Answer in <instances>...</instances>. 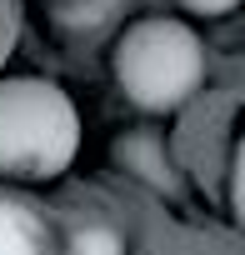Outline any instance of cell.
Returning <instances> with one entry per match:
<instances>
[{
    "instance_id": "obj_8",
    "label": "cell",
    "mask_w": 245,
    "mask_h": 255,
    "mask_svg": "<svg viewBox=\"0 0 245 255\" xmlns=\"http://www.w3.org/2000/svg\"><path fill=\"white\" fill-rule=\"evenodd\" d=\"M175 5L190 10V15H200V20H220V15L240 10V0H175Z\"/></svg>"
},
{
    "instance_id": "obj_1",
    "label": "cell",
    "mask_w": 245,
    "mask_h": 255,
    "mask_svg": "<svg viewBox=\"0 0 245 255\" xmlns=\"http://www.w3.org/2000/svg\"><path fill=\"white\" fill-rule=\"evenodd\" d=\"M80 150L75 100L40 75L0 80V175L10 180H55Z\"/></svg>"
},
{
    "instance_id": "obj_2",
    "label": "cell",
    "mask_w": 245,
    "mask_h": 255,
    "mask_svg": "<svg viewBox=\"0 0 245 255\" xmlns=\"http://www.w3.org/2000/svg\"><path fill=\"white\" fill-rule=\"evenodd\" d=\"M110 70L135 110L165 115L205 85V40L175 15H140L120 30Z\"/></svg>"
},
{
    "instance_id": "obj_7",
    "label": "cell",
    "mask_w": 245,
    "mask_h": 255,
    "mask_svg": "<svg viewBox=\"0 0 245 255\" xmlns=\"http://www.w3.org/2000/svg\"><path fill=\"white\" fill-rule=\"evenodd\" d=\"M230 210H235V225L245 230V135H240L235 165H230Z\"/></svg>"
},
{
    "instance_id": "obj_4",
    "label": "cell",
    "mask_w": 245,
    "mask_h": 255,
    "mask_svg": "<svg viewBox=\"0 0 245 255\" xmlns=\"http://www.w3.org/2000/svg\"><path fill=\"white\" fill-rule=\"evenodd\" d=\"M0 255H50L45 220L15 195H0Z\"/></svg>"
},
{
    "instance_id": "obj_5",
    "label": "cell",
    "mask_w": 245,
    "mask_h": 255,
    "mask_svg": "<svg viewBox=\"0 0 245 255\" xmlns=\"http://www.w3.org/2000/svg\"><path fill=\"white\" fill-rule=\"evenodd\" d=\"M115 5L120 0H45V15L65 35H85V30H100L115 15Z\"/></svg>"
},
{
    "instance_id": "obj_6",
    "label": "cell",
    "mask_w": 245,
    "mask_h": 255,
    "mask_svg": "<svg viewBox=\"0 0 245 255\" xmlns=\"http://www.w3.org/2000/svg\"><path fill=\"white\" fill-rule=\"evenodd\" d=\"M70 255H125V235L115 225H80L70 230Z\"/></svg>"
},
{
    "instance_id": "obj_3",
    "label": "cell",
    "mask_w": 245,
    "mask_h": 255,
    "mask_svg": "<svg viewBox=\"0 0 245 255\" xmlns=\"http://www.w3.org/2000/svg\"><path fill=\"white\" fill-rule=\"evenodd\" d=\"M115 165L135 180H145L160 195H180V170L170 165V145L155 130H125L115 140Z\"/></svg>"
}]
</instances>
